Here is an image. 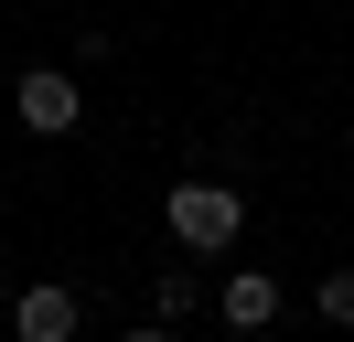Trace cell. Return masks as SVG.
Listing matches in <instances>:
<instances>
[{"label": "cell", "mask_w": 354, "mask_h": 342, "mask_svg": "<svg viewBox=\"0 0 354 342\" xmlns=\"http://www.w3.org/2000/svg\"><path fill=\"white\" fill-rule=\"evenodd\" d=\"M11 107H22V128H32V139H65V128L86 118V86H75V75H54V64H32V75L11 86Z\"/></svg>", "instance_id": "obj_2"}, {"label": "cell", "mask_w": 354, "mask_h": 342, "mask_svg": "<svg viewBox=\"0 0 354 342\" xmlns=\"http://www.w3.org/2000/svg\"><path fill=\"white\" fill-rule=\"evenodd\" d=\"M118 342H172V332H161V321H151V332H118Z\"/></svg>", "instance_id": "obj_7"}, {"label": "cell", "mask_w": 354, "mask_h": 342, "mask_svg": "<svg viewBox=\"0 0 354 342\" xmlns=\"http://www.w3.org/2000/svg\"><path fill=\"white\" fill-rule=\"evenodd\" d=\"M268 321H279V278L236 268V278H225V332H268Z\"/></svg>", "instance_id": "obj_4"}, {"label": "cell", "mask_w": 354, "mask_h": 342, "mask_svg": "<svg viewBox=\"0 0 354 342\" xmlns=\"http://www.w3.org/2000/svg\"><path fill=\"white\" fill-rule=\"evenodd\" d=\"M311 310H322V321H333V332H354V268H333V278H322V289H311Z\"/></svg>", "instance_id": "obj_6"}, {"label": "cell", "mask_w": 354, "mask_h": 342, "mask_svg": "<svg viewBox=\"0 0 354 342\" xmlns=\"http://www.w3.org/2000/svg\"><path fill=\"white\" fill-rule=\"evenodd\" d=\"M151 299H161V321H183V310L204 299V278H194V268H161V278H151Z\"/></svg>", "instance_id": "obj_5"}, {"label": "cell", "mask_w": 354, "mask_h": 342, "mask_svg": "<svg viewBox=\"0 0 354 342\" xmlns=\"http://www.w3.org/2000/svg\"><path fill=\"white\" fill-rule=\"evenodd\" d=\"M161 225H172L183 256H225V246L247 235V203H236V182H204V171H194V182L161 192Z\"/></svg>", "instance_id": "obj_1"}, {"label": "cell", "mask_w": 354, "mask_h": 342, "mask_svg": "<svg viewBox=\"0 0 354 342\" xmlns=\"http://www.w3.org/2000/svg\"><path fill=\"white\" fill-rule=\"evenodd\" d=\"M75 321H86V299H75L65 278H32V289L11 299V332L22 342H75Z\"/></svg>", "instance_id": "obj_3"}]
</instances>
